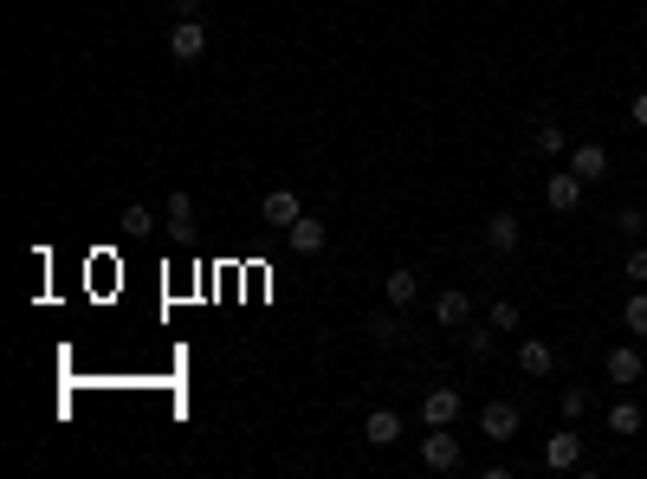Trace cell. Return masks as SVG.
Wrapping results in <instances>:
<instances>
[{"label":"cell","instance_id":"6da1fadb","mask_svg":"<svg viewBox=\"0 0 647 479\" xmlns=\"http://www.w3.org/2000/svg\"><path fill=\"white\" fill-rule=\"evenodd\" d=\"M460 434L453 428H428V441H421V467L428 473H460Z\"/></svg>","mask_w":647,"mask_h":479},{"label":"cell","instance_id":"7a4b0ae2","mask_svg":"<svg viewBox=\"0 0 647 479\" xmlns=\"http://www.w3.org/2000/svg\"><path fill=\"white\" fill-rule=\"evenodd\" d=\"M169 59H175V65H201V59H208V26H201V20H175Z\"/></svg>","mask_w":647,"mask_h":479},{"label":"cell","instance_id":"3957f363","mask_svg":"<svg viewBox=\"0 0 647 479\" xmlns=\"http://www.w3.org/2000/svg\"><path fill=\"white\" fill-rule=\"evenodd\" d=\"M583 195H589V182H583V175H570V169H557L544 182V208L550 214H576V208H583Z\"/></svg>","mask_w":647,"mask_h":479},{"label":"cell","instance_id":"277c9868","mask_svg":"<svg viewBox=\"0 0 647 479\" xmlns=\"http://www.w3.org/2000/svg\"><path fill=\"white\" fill-rule=\"evenodd\" d=\"M460 389H453V382H440V389H428L421 395V421H428V428H453V421H460Z\"/></svg>","mask_w":647,"mask_h":479},{"label":"cell","instance_id":"5b68a950","mask_svg":"<svg viewBox=\"0 0 647 479\" xmlns=\"http://www.w3.org/2000/svg\"><path fill=\"white\" fill-rule=\"evenodd\" d=\"M544 467H550V473L583 467V434H576V428H557V434L544 441Z\"/></svg>","mask_w":647,"mask_h":479},{"label":"cell","instance_id":"8992f818","mask_svg":"<svg viewBox=\"0 0 647 479\" xmlns=\"http://www.w3.org/2000/svg\"><path fill=\"white\" fill-rule=\"evenodd\" d=\"M285 240H292V253H324V246H330V227L318 221V214H298V221L292 227H285Z\"/></svg>","mask_w":647,"mask_h":479},{"label":"cell","instance_id":"52a82bcc","mask_svg":"<svg viewBox=\"0 0 647 479\" xmlns=\"http://www.w3.org/2000/svg\"><path fill=\"white\" fill-rule=\"evenodd\" d=\"M570 175H583L589 188L609 182V149H602V143H576V149H570Z\"/></svg>","mask_w":647,"mask_h":479},{"label":"cell","instance_id":"ba28073f","mask_svg":"<svg viewBox=\"0 0 647 479\" xmlns=\"http://www.w3.org/2000/svg\"><path fill=\"white\" fill-rule=\"evenodd\" d=\"M259 214H266V227H279V234H285V227L305 214V201H298V188H272V195L259 201Z\"/></svg>","mask_w":647,"mask_h":479},{"label":"cell","instance_id":"9c48e42d","mask_svg":"<svg viewBox=\"0 0 647 479\" xmlns=\"http://www.w3.org/2000/svg\"><path fill=\"white\" fill-rule=\"evenodd\" d=\"M434 324H447V331H466V324H473V298H466L460 285H447V292L434 298Z\"/></svg>","mask_w":647,"mask_h":479},{"label":"cell","instance_id":"30bf717a","mask_svg":"<svg viewBox=\"0 0 647 479\" xmlns=\"http://www.w3.org/2000/svg\"><path fill=\"white\" fill-rule=\"evenodd\" d=\"M479 434L505 447V441L518 434V408H512V402H486V408H479Z\"/></svg>","mask_w":647,"mask_h":479},{"label":"cell","instance_id":"8fae6325","mask_svg":"<svg viewBox=\"0 0 647 479\" xmlns=\"http://www.w3.org/2000/svg\"><path fill=\"white\" fill-rule=\"evenodd\" d=\"M602 369H609V382H622V389H635L647 363H641V350H635V344H615L609 357H602Z\"/></svg>","mask_w":647,"mask_h":479},{"label":"cell","instance_id":"7c38bea8","mask_svg":"<svg viewBox=\"0 0 647 479\" xmlns=\"http://www.w3.org/2000/svg\"><path fill=\"white\" fill-rule=\"evenodd\" d=\"M363 441H369V447H395V441H402V415H395V408H369Z\"/></svg>","mask_w":647,"mask_h":479},{"label":"cell","instance_id":"4fadbf2b","mask_svg":"<svg viewBox=\"0 0 647 479\" xmlns=\"http://www.w3.org/2000/svg\"><path fill=\"white\" fill-rule=\"evenodd\" d=\"M382 298H389L395 311H408V305H415V298H421V279H415V272H408V266H395L389 279H382Z\"/></svg>","mask_w":647,"mask_h":479},{"label":"cell","instance_id":"5bb4252c","mask_svg":"<svg viewBox=\"0 0 647 479\" xmlns=\"http://www.w3.org/2000/svg\"><path fill=\"white\" fill-rule=\"evenodd\" d=\"M518 369H525V376H550V369H557V350H550L544 337H525V344H518Z\"/></svg>","mask_w":647,"mask_h":479},{"label":"cell","instance_id":"9a60e30c","mask_svg":"<svg viewBox=\"0 0 647 479\" xmlns=\"http://www.w3.org/2000/svg\"><path fill=\"white\" fill-rule=\"evenodd\" d=\"M363 331H369V337H376V344H382V350H395V344H402V337H408V324H402V318H395V305H389V311H376V318H369V324H363Z\"/></svg>","mask_w":647,"mask_h":479},{"label":"cell","instance_id":"2e32d148","mask_svg":"<svg viewBox=\"0 0 647 479\" xmlns=\"http://www.w3.org/2000/svg\"><path fill=\"white\" fill-rule=\"evenodd\" d=\"M486 246L492 253H518V214H492L486 221Z\"/></svg>","mask_w":647,"mask_h":479},{"label":"cell","instance_id":"e0dca14e","mask_svg":"<svg viewBox=\"0 0 647 479\" xmlns=\"http://www.w3.org/2000/svg\"><path fill=\"white\" fill-rule=\"evenodd\" d=\"M531 149H538V156H570V136H563V123H538V130H531Z\"/></svg>","mask_w":647,"mask_h":479},{"label":"cell","instance_id":"ac0fdd59","mask_svg":"<svg viewBox=\"0 0 647 479\" xmlns=\"http://www.w3.org/2000/svg\"><path fill=\"white\" fill-rule=\"evenodd\" d=\"M641 421H647L641 402H615L609 408V434H641Z\"/></svg>","mask_w":647,"mask_h":479},{"label":"cell","instance_id":"d6986e66","mask_svg":"<svg viewBox=\"0 0 647 479\" xmlns=\"http://www.w3.org/2000/svg\"><path fill=\"white\" fill-rule=\"evenodd\" d=\"M162 221H169V234H188V221H195V201H188V195H169V201H162Z\"/></svg>","mask_w":647,"mask_h":479},{"label":"cell","instance_id":"ffe728a7","mask_svg":"<svg viewBox=\"0 0 647 479\" xmlns=\"http://www.w3.org/2000/svg\"><path fill=\"white\" fill-rule=\"evenodd\" d=\"M460 344H466V357H473V363H486L492 357V324H466Z\"/></svg>","mask_w":647,"mask_h":479},{"label":"cell","instance_id":"44dd1931","mask_svg":"<svg viewBox=\"0 0 647 479\" xmlns=\"http://www.w3.org/2000/svg\"><path fill=\"white\" fill-rule=\"evenodd\" d=\"M622 331H628V337H647V285L622 305Z\"/></svg>","mask_w":647,"mask_h":479},{"label":"cell","instance_id":"7402d4cb","mask_svg":"<svg viewBox=\"0 0 647 479\" xmlns=\"http://www.w3.org/2000/svg\"><path fill=\"white\" fill-rule=\"evenodd\" d=\"M583 415H589V389L570 382V389H563V421H583Z\"/></svg>","mask_w":647,"mask_h":479},{"label":"cell","instance_id":"603a6c76","mask_svg":"<svg viewBox=\"0 0 647 479\" xmlns=\"http://www.w3.org/2000/svg\"><path fill=\"white\" fill-rule=\"evenodd\" d=\"M486 324H492V331H518V305H512V298H499V305L486 311Z\"/></svg>","mask_w":647,"mask_h":479},{"label":"cell","instance_id":"cb8c5ba5","mask_svg":"<svg viewBox=\"0 0 647 479\" xmlns=\"http://www.w3.org/2000/svg\"><path fill=\"white\" fill-rule=\"evenodd\" d=\"M123 234H149V227H156V214H149V208H123Z\"/></svg>","mask_w":647,"mask_h":479},{"label":"cell","instance_id":"d4e9b609","mask_svg":"<svg viewBox=\"0 0 647 479\" xmlns=\"http://www.w3.org/2000/svg\"><path fill=\"white\" fill-rule=\"evenodd\" d=\"M609 227H615V234H641L647 214H641V208H615V221H609Z\"/></svg>","mask_w":647,"mask_h":479},{"label":"cell","instance_id":"484cf974","mask_svg":"<svg viewBox=\"0 0 647 479\" xmlns=\"http://www.w3.org/2000/svg\"><path fill=\"white\" fill-rule=\"evenodd\" d=\"M622 272H628L635 285H647V246H635V253H628V266H622Z\"/></svg>","mask_w":647,"mask_h":479},{"label":"cell","instance_id":"4316f807","mask_svg":"<svg viewBox=\"0 0 647 479\" xmlns=\"http://www.w3.org/2000/svg\"><path fill=\"white\" fill-rule=\"evenodd\" d=\"M628 117H635V123H641V130H647V91H641V98H635V104H628Z\"/></svg>","mask_w":647,"mask_h":479},{"label":"cell","instance_id":"83f0119b","mask_svg":"<svg viewBox=\"0 0 647 479\" xmlns=\"http://www.w3.org/2000/svg\"><path fill=\"white\" fill-rule=\"evenodd\" d=\"M175 13H182V20H201V0H175Z\"/></svg>","mask_w":647,"mask_h":479},{"label":"cell","instance_id":"f1b7e54d","mask_svg":"<svg viewBox=\"0 0 647 479\" xmlns=\"http://www.w3.org/2000/svg\"><path fill=\"white\" fill-rule=\"evenodd\" d=\"M641 240H647V227H641Z\"/></svg>","mask_w":647,"mask_h":479}]
</instances>
